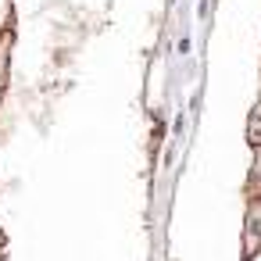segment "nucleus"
Returning a JSON list of instances; mask_svg holds the SVG:
<instances>
[{"label":"nucleus","mask_w":261,"mask_h":261,"mask_svg":"<svg viewBox=\"0 0 261 261\" xmlns=\"http://www.w3.org/2000/svg\"><path fill=\"white\" fill-rule=\"evenodd\" d=\"M254 250H261V197L250 200V207H247V257Z\"/></svg>","instance_id":"1"},{"label":"nucleus","mask_w":261,"mask_h":261,"mask_svg":"<svg viewBox=\"0 0 261 261\" xmlns=\"http://www.w3.org/2000/svg\"><path fill=\"white\" fill-rule=\"evenodd\" d=\"M254 186L261 190V147H254Z\"/></svg>","instance_id":"3"},{"label":"nucleus","mask_w":261,"mask_h":261,"mask_svg":"<svg viewBox=\"0 0 261 261\" xmlns=\"http://www.w3.org/2000/svg\"><path fill=\"white\" fill-rule=\"evenodd\" d=\"M8 11H11V0H0V22L8 18Z\"/></svg>","instance_id":"5"},{"label":"nucleus","mask_w":261,"mask_h":261,"mask_svg":"<svg viewBox=\"0 0 261 261\" xmlns=\"http://www.w3.org/2000/svg\"><path fill=\"white\" fill-rule=\"evenodd\" d=\"M8 50H11V36L0 40V90L8 86Z\"/></svg>","instance_id":"2"},{"label":"nucleus","mask_w":261,"mask_h":261,"mask_svg":"<svg viewBox=\"0 0 261 261\" xmlns=\"http://www.w3.org/2000/svg\"><path fill=\"white\" fill-rule=\"evenodd\" d=\"M247 261H261V250H254V254H250V257H247Z\"/></svg>","instance_id":"6"},{"label":"nucleus","mask_w":261,"mask_h":261,"mask_svg":"<svg viewBox=\"0 0 261 261\" xmlns=\"http://www.w3.org/2000/svg\"><path fill=\"white\" fill-rule=\"evenodd\" d=\"M250 143H254V147H261V118H254V122H250Z\"/></svg>","instance_id":"4"}]
</instances>
